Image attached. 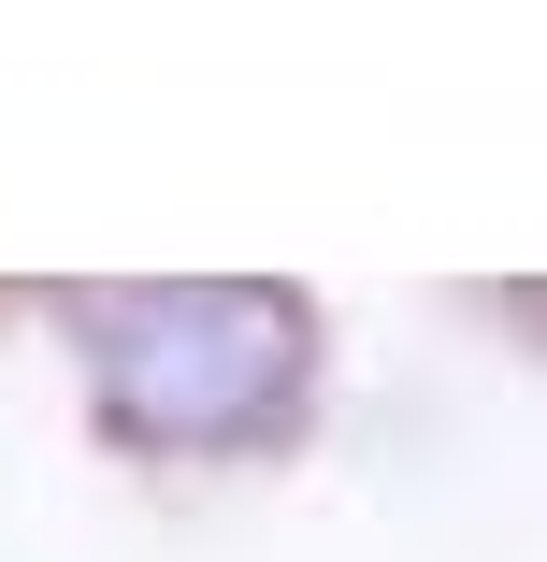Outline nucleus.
<instances>
[{
	"label": "nucleus",
	"mask_w": 547,
	"mask_h": 562,
	"mask_svg": "<svg viewBox=\"0 0 547 562\" xmlns=\"http://www.w3.org/2000/svg\"><path fill=\"white\" fill-rule=\"evenodd\" d=\"M72 361L116 447L145 462H246L317 404L303 289H72Z\"/></svg>",
	"instance_id": "f257e3e1"
}]
</instances>
